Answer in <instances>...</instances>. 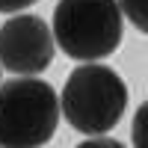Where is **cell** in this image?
<instances>
[{
  "label": "cell",
  "instance_id": "cell-3",
  "mask_svg": "<svg viewBox=\"0 0 148 148\" xmlns=\"http://www.w3.org/2000/svg\"><path fill=\"white\" fill-rule=\"evenodd\" d=\"M59 98L39 77L0 83V148H39L56 133Z\"/></svg>",
  "mask_w": 148,
  "mask_h": 148
},
{
  "label": "cell",
  "instance_id": "cell-7",
  "mask_svg": "<svg viewBox=\"0 0 148 148\" xmlns=\"http://www.w3.org/2000/svg\"><path fill=\"white\" fill-rule=\"evenodd\" d=\"M77 148H125L119 139H110V136H89L86 142H80Z\"/></svg>",
  "mask_w": 148,
  "mask_h": 148
},
{
  "label": "cell",
  "instance_id": "cell-2",
  "mask_svg": "<svg viewBox=\"0 0 148 148\" xmlns=\"http://www.w3.org/2000/svg\"><path fill=\"white\" fill-rule=\"evenodd\" d=\"M119 0H59L53 9V42L77 62H98L121 45Z\"/></svg>",
  "mask_w": 148,
  "mask_h": 148
},
{
  "label": "cell",
  "instance_id": "cell-5",
  "mask_svg": "<svg viewBox=\"0 0 148 148\" xmlns=\"http://www.w3.org/2000/svg\"><path fill=\"white\" fill-rule=\"evenodd\" d=\"M119 9L139 33L148 36V0H119Z\"/></svg>",
  "mask_w": 148,
  "mask_h": 148
},
{
  "label": "cell",
  "instance_id": "cell-4",
  "mask_svg": "<svg viewBox=\"0 0 148 148\" xmlns=\"http://www.w3.org/2000/svg\"><path fill=\"white\" fill-rule=\"evenodd\" d=\"M53 30L39 15H15L0 27V65L18 77H33L53 62Z\"/></svg>",
  "mask_w": 148,
  "mask_h": 148
},
{
  "label": "cell",
  "instance_id": "cell-1",
  "mask_svg": "<svg viewBox=\"0 0 148 148\" xmlns=\"http://www.w3.org/2000/svg\"><path fill=\"white\" fill-rule=\"evenodd\" d=\"M125 110L127 83L119 77L116 68L101 62H83L80 68H74L59 95V113L74 130L86 136L113 130L121 121Z\"/></svg>",
  "mask_w": 148,
  "mask_h": 148
},
{
  "label": "cell",
  "instance_id": "cell-6",
  "mask_svg": "<svg viewBox=\"0 0 148 148\" xmlns=\"http://www.w3.org/2000/svg\"><path fill=\"white\" fill-rule=\"evenodd\" d=\"M130 139H133V148H148V101L136 110V116H133Z\"/></svg>",
  "mask_w": 148,
  "mask_h": 148
},
{
  "label": "cell",
  "instance_id": "cell-8",
  "mask_svg": "<svg viewBox=\"0 0 148 148\" xmlns=\"http://www.w3.org/2000/svg\"><path fill=\"white\" fill-rule=\"evenodd\" d=\"M33 3H36V0H0V12L12 15V12H21V9H27Z\"/></svg>",
  "mask_w": 148,
  "mask_h": 148
}]
</instances>
